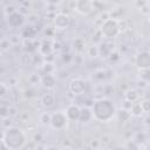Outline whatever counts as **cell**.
<instances>
[{
    "mask_svg": "<svg viewBox=\"0 0 150 150\" xmlns=\"http://www.w3.org/2000/svg\"><path fill=\"white\" fill-rule=\"evenodd\" d=\"M91 111H93V116L95 120L101 121V122H109L116 115L117 110L115 105L112 104V102L109 98L104 97V98H100L94 102L91 107Z\"/></svg>",
    "mask_w": 150,
    "mask_h": 150,
    "instance_id": "1",
    "label": "cell"
},
{
    "mask_svg": "<svg viewBox=\"0 0 150 150\" xmlns=\"http://www.w3.org/2000/svg\"><path fill=\"white\" fill-rule=\"evenodd\" d=\"M27 142L25 132L18 127H11L2 131L1 143L5 144L9 150H19L25 146Z\"/></svg>",
    "mask_w": 150,
    "mask_h": 150,
    "instance_id": "2",
    "label": "cell"
},
{
    "mask_svg": "<svg viewBox=\"0 0 150 150\" xmlns=\"http://www.w3.org/2000/svg\"><path fill=\"white\" fill-rule=\"evenodd\" d=\"M100 32H101L102 36L105 38V39H108V40L115 39L120 34V28H118L117 20L116 19H112V18H109L108 20L103 21L101 23Z\"/></svg>",
    "mask_w": 150,
    "mask_h": 150,
    "instance_id": "3",
    "label": "cell"
},
{
    "mask_svg": "<svg viewBox=\"0 0 150 150\" xmlns=\"http://www.w3.org/2000/svg\"><path fill=\"white\" fill-rule=\"evenodd\" d=\"M69 122V120L67 118L66 114L62 112V111H59V112H55L52 115V122H50V127L55 130H62L67 123Z\"/></svg>",
    "mask_w": 150,
    "mask_h": 150,
    "instance_id": "4",
    "label": "cell"
},
{
    "mask_svg": "<svg viewBox=\"0 0 150 150\" xmlns=\"http://www.w3.org/2000/svg\"><path fill=\"white\" fill-rule=\"evenodd\" d=\"M135 63H136V67L138 69H141L142 71L149 70L150 69V52L143 50V52L138 53L135 59Z\"/></svg>",
    "mask_w": 150,
    "mask_h": 150,
    "instance_id": "5",
    "label": "cell"
},
{
    "mask_svg": "<svg viewBox=\"0 0 150 150\" xmlns=\"http://www.w3.org/2000/svg\"><path fill=\"white\" fill-rule=\"evenodd\" d=\"M69 90L74 94V95H82L86 91V82L84 80L76 77L73 79L69 83Z\"/></svg>",
    "mask_w": 150,
    "mask_h": 150,
    "instance_id": "6",
    "label": "cell"
},
{
    "mask_svg": "<svg viewBox=\"0 0 150 150\" xmlns=\"http://www.w3.org/2000/svg\"><path fill=\"white\" fill-rule=\"evenodd\" d=\"M70 25V18L68 14L59 13L54 16V26L56 29H66Z\"/></svg>",
    "mask_w": 150,
    "mask_h": 150,
    "instance_id": "7",
    "label": "cell"
},
{
    "mask_svg": "<svg viewBox=\"0 0 150 150\" xmlns=\"http://www.w3.org/2000/svg\"><path fill=\"white\" fill-rule=\"evenodd\" d=\"M64 114L67 116V118L69 121H80V116H81V108L77 105V104H69L66 110H64Z\"/></svg>",
    "mask_w": 150,
    "mask_h": 150,
    "instance_id": "8",
    "label": "cell"
},
{
    "mask_svg": "<svg viewBox=\"0 0 150 150\" xmlns=\"http://www.w3.org/2000/svg\"><path fill=\"white\" fill-rule=\"evenodd\" d=\"M6 21H7V23H8L9 27H12V28H18V27H21V26H22V23H23V21H25V16H23L22 14H20V13L16 11L15 13L8 15V16L6 18Z\"/></svg>",
    "mask_w": 150,
    "mask_h": 150,
    "instance_id": "9",
    "label": "cell"
},
{
    "mask_svg": "<svg viewBox=\"0 0 150 150\" xmlns=\"http://www.w3.org/2000/svg\"><path fill=\"white\" fill-rule=\"evenodd\" d=\"M93 6L94 4L90 2V1H87V0H80V1H76V8L75 11L82 15H87L89 14L91 11H93Z\"/></svg>",
    "mask_w": 150,
    "mask_h": 150,
    "instance_id": "10",
    "label": "cell"
},
{
    "mask_svg": "<svg viewBox=\"0 0 150 150\" xmlns=\"http://www.w3.org/2000/svg\"><path fill=\"white\" fill-rule=\"evenodd\" d=\"M43 88H47V89H53L56 84V79L53 74H45L42 77H41V82Z\"/></svg>",
    "mask_w": 150,
    "mask_h": 150,
    "instance_id": "11",
    "label": "cell"
},
{
    "mask_svg": "<svg viewBox=\"0 0 150 150\" xmlns=\"http://www.w3.org/2000/svg\"><path fill=\"white\" fill-rule=\"evenodd\" d=\"M40 103L42 107L45 108H52L55 103V96L50 93H47V94H43L41 96V100H40Z\"/></svg>",
    "mask_w": 150,
    "mask_h": 150,
    "instance_id": "12",
    "label": "cell"
},
{
    "mask_svg": "<svg viewBox=\"0 0 150 150\" xmlns=\"http://www.w3.org/2000/svg\"><path fill=\"white\" fill-rule=\"evenodd\" d=\"M94 118L93 116V111L90 108L88 107H84V108H81V116H80V122L82 123H88L89 121H91Z\"/></svg>",
    "mask_w": 150,
    "mask_h": 150,
    "instance_id": "13",
    "label": "cell"
},
{
    "mask_svg": "<svg viewBox=\"0 0 150 150\" xmlns=\"http://www.w3.org/2000/svg\"><path fill=\"white\" fill-rule=\"evenodd\" d=\"M124 98L125 101L130 102V103H135L137 102V100L139 98V94L137 93V90L135 89H128L125 93H124Z\"/></svg>",
    "mask_w": 150,
    "mask_h": 150,
    "instance_id": "14",
    "label": "cell"
},
{
    "mask_svg": "<svg viewBox=\"0 0 150 150\" xmlns=\"http://www.w3.org/2000/svg\"><path fill=\"white\" fill-rule=\"evenodd\" d=\"M116 116H117V118H118L120 122L125 123V122H128V121L130 120L131 114H130L129 109H124V108H122V109H120V110L116 111Z\"/></svg>",
    "mask_w": 150,
    "mask_h": 150,
    "instance_id": "15",
    "label": "cell"
},
{
    "mask_svg": "<svg viewBox=\"0 0 150 150\" xmlns=\"http://www.w3.org/2000/svg\"><path fill=\"white\" fill-rule=\"evenodd\" d=\"M131 116H135V117H139L144 114L143 109H142V105H141V102H135L131 104V108L129 109Z\"/></svg>",
    "mask_w": 150,
    "mask_h": 150,
    "instance_id": "16",
    "label": "cell"
},
{
    "mask_svg": "<svg viewBox=\"0 0 150 150\" xmlns=\"http://www.w3.org/2000/svg\"><path fill=\"white\" fill-rule=\"evenodd\" d=\"M39 120H40V122L42 123V124H47V125H50V122H52V114H49V112H42L41 115H40V117H39Z\"/></svg>",
    "mask_w": 150,
    "mask_h": 150,
    "instance_id": "17",
    "label": "cell"
},
{
    "mask_svg": "<svg viewBox=\"0 0 150 150\" xmlns=\"http://www.w3.org/2000/svg\"><path fill=\"white\" fill-rule=\"evenodd\" d=\"M11 46H13V45L11 43L9 39H7V38H4V39L1 40V43H0V49H1V52H2V53H5V52L9 50Z\"/></svg>",
    "mask_w": 150,
    "mask_h": 150,
    "instance_id": "18",
    "label": "cell"
},
{
    "mask_svg": "<svg viewBox=\"0 0 150 150\" xmlns=\"http://www.w3.org/2000/svg\"><path fill=\"white\" fill-rule=\"evenodd\" d=\"M23 49H25V52L26 53H29V52H32V50H35V46L33 45V40H29V39H26L25 41H23Z\"/></svg>",
    "mask_w": 150,
    "mask_h": 150,
    "instance_id": "19",
    "label": "cell"
},
{
    "mask_svg": "<svg viewBox=\"0 0 150 150\" xmlns=\"http://www.w3.org/2000/svg\"><path fill=\"white\" fill-rule=\"evenodd\" d=\"M42 69L46 74H53V71L55 70V67L52 62H45L43 66H42Z\"/></svg>",
    "mask_w": 150,
    "mask_h": 150,
    "instance_id": "20",
    "label": "cell"
},
{
    "mask_svg": "<svg viewBox=\"0 0 150 150\" xmlns=\"http://www.w3.org/2000/svg\"><path fill=\"white\" fill-rule=\"evenodd\" d=\"M87 53H88V56H90V57H97V56L100 55V53H98V47H97V46H91V47H89L88 50H87Z\"/></svg>",
    "mask_w": 150,
    "mask_h": 150,
    "instance_id": "21",
    "label": "cell"
},
{
    "mask_svg": "<svg viewBox=\"0 0 150 150\" xmlns=\"http://www.w3.org/2000/svg\"><path fill=\"white\" fill-rule=\"evenodd\" d=\"M105 70H103V69H97V70H95V73H94V77H95V80H97V81H102V80H104L105 79Z\"/></svg>",
    "mask_w": 150,
    "mask_h": 150,
    "instance_id": "22",
    "label": "cell"
},
{
    "mask_svg": "<svg viewBox=\"0 0 150 150\" xmlns=\"http://www.w3.org/2000/svg\"><path fill=\"white\" fill-rule=\"evenodd\" d=\"M141 105H142V109H143L144 114H150V100L149 98H145V100L141 101Z\"/></svg>",
    "mask_w": 150,
    "mask_h": 150,
    "instance_id": "23",
    "label": "cell"
},
{
    "mask_svg": "<svg viewBox=\"0 0 150 150\" xmlns=\"http://www.w3.org/2000/svg\"><path fill=\"white\" fill-rule=\"evenodd\" d=\"M1 127H2L4 130L9 129L11 127H13L12 125V122H11V117H4V118H1Z\"/></svg>",
    "mask_w": 150,
    "mask_h": 150,
    "instance_id": "24",
    "label": "cell"
},
{
    "mask_svg": "<svg viewBox=\"0 0 150 150\" xmlns=\"http://www.w3.org/2000/svg\"><path fill=\"white\" fill-rule=\"evenodd\" d=\"M19 114V109L15 105H8V117H15Z\"/></svg>",
    "mask_w": 150,
    "mask_h": 150,
    "instance_id": "25",
    "label": "cell"
},
{
    "mask_svg": "<svg viewBox=\"0 0 150 150\" xmlns=\"http://www.w3.org/2000/svg\"><path fill=\"white\" fill-rule=\"evenodd\" d=\"M21 36L20 35H18V34H14V35H12V36H9L8 39H9V41H11V43L12 45H18L19 42H20V39Z\"/></svg>",
    "mask_w": 150,
    "mask_h": 150,
    "instance_id": "26",
    "label": "cell"
},
{
    "mask_svg": "<svg viewBox=\"0 0 150 150\" xmlns=\"http://www.w3.org/2000/svg\"><path fill=\"white\" fill-rule=\"evenodd\" d=\"M7 91H9V86H7L5 82L1 83V97L4 98L7 95Z\"/></svg>",
    "mask_w": 150,
    "mask_h": 150,
    "instance_id": "27",
    "label": "cell"
},
{
    "mask_svg": "<svg viewBox=\"0 0 150 150\" xmlns=\"http://www.w3.org/2000/svg\"><path fill=\"white\" fill-rule=\"evenodd\" d=\"M46 150H61V149L56 145H48V146H46Z\"/></svg>",
    "mask_w": 150,
    "mask_h": 150,
    "instance_id": "28",
    "label": "cell"
},
{
    "mask_svg": "<svg viewBox=\"0 0 150 150\" xmlns=\"http://www.w3.org/2000/svg\"><path fill=\"white\" fill-rule=\"evenodd\" d=\"M35 150H46V146H43V145H41V144H38V145L35 146Z\"/></svg>",
    "mask_w": 150,
    "mask_h": 150,
    "instance_id": "29",
    "label": "cell"
},
{
    "mask_svg": "<svg viewBox=\"0 0 150 150\" xmlns=\"http://www.w3.org/2000/svg\"><path fill=\"white\" fill-rule=\"evenodd\" d=\"M62 150H70L69 148H66V149H62Z\"/></svg>",
    "mask_w": 150,
    "mask_h": 150,
    "instance_id": "30",
    "label": "cell"
},
{
    "mask_svg": "<svg viewBox=\"0 0 150 150\" xmlns=\"http://www.w3.org/2000/svg\"><path fill=\"white\" fill-rule=\"evenodd\" d=\"M105 150H116V149H105Z\"/></svg>",
    "mask_w": 150,
    "mask_h": 150,
    "instance_id": "31",
    "label": "cell"
}]
</instances>
